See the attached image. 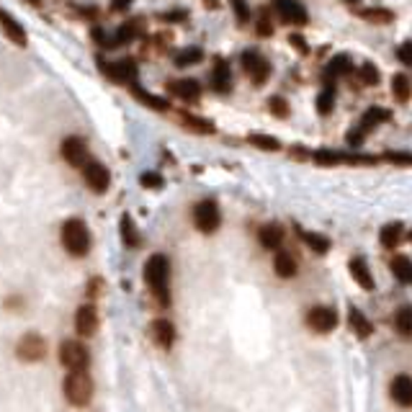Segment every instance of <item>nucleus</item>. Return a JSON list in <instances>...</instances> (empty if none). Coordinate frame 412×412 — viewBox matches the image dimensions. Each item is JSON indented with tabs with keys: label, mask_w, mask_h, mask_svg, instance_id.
<instances>
[{
	"label": "nucleus",
	"mask_w": 412,
	"mask_h": 412,
	"mask_svg": "<svg viewBox=\"0 0 412 412\" xmlns=\"http://www.w3.org/2000/svg\"><path fill=\"white\" fill-rule=\"evenodd\" d=\"M243 70L250 75V80L255 83V85H263L270 78V62L265 60V57H260L258 52H253V49H248V52L243 54Z\"/></svg>",
	"instance_id": "1a4fd4ad"
},
{
	"label": "nucleus",
	"mask_w": 412,
	"mask_h": 412,
	"mask_svg": "<svg viewBox=\"0 0 412 412\" xmlns=\"http://www.w3.org/2000/svg\"><path fill=\"white\" fill-rule=\"evenodd\" d=\"M111 6H114V11H127V8L132 6V0H114Z\"/></svg>",
	"instance_id": "09e8293b"
},
{
	"label": "nucleus",
	"mask_w": 412,
	"mask_h": 412,
	"mask_svg": "<svg viewBox=\"0 0 412 412\" xmlns=\"http://www.w3.org/2000/svg\"><path fill=\"white\" fill-rule=\"evenodd\" d=\"M119 230H122L124 245H129V248H139V245H142V237H139V232H137L134 219H132L129 214L122 216V222H119Z\"/></svg>",
	"instance_id": "b1692460"
},
{
	"label": "nucleus",
	"mask_w": 412,
	"mask_h": 412,
	"mask_svg": "<svg viewBox=\"0 0 412 412\" xmlns=\"http://www.w3.org/2000/svg\"><path fill=\"white\" fill-rule=\"evenodd\" d=\"M168 88L173 95L183 98V101H199L201 98V85L194 78H183V80H170Z\"/></svg>",
	"instance_id": "a211bd4d"
},
{
	"label": "nucleus",
	"mask_w": 412,
	"mask_h": 412,
	"mask_svg": "<svg viewBox=\"0 0 412 412\" xmlns=\"http://www.w3.org/2000/svg\"><path fill=\"white\" fill-rule=\"evenodd\" d=\"M348 319H351V327H353V332H356L359 338H369V335H374V324L369 322V317H364L356 307H351Z\"/></svg>",
	"instance_id": "393cba45"
},
{
	"label": "nucleus",
	"mask_w": 412,
	"mask_h": 412,
	"mask_svg": "<svg viewBox=\"0 0 412 412\" xmlns=\"http://www.w3.org/2000/svg\"><path fill=\"white\" fill-rule=\"evenodd\" d=\"M270 106V114L278 116V119H286L289 116V103H286V98H281V95H273L268 101Z\"/></svg>",
	"instance_id": "58836bf2"
},
{
	"label": "nucleus",
	"mask_w": 412,
	"mask_h": 412,
	"mask_svg": "<svg viewBox=\"0 0 412 412\" xmlns=\"http://www.w3.org/2000/svg\"><path fill=\"white\" fill-rule=\"evenodd\" d=\"M353 70V62L348 54H335L330 62H327V78H340V75H348Z\"/></svg>",
	"instance_id": "bb28decb"
},
{
	"label": "nucleus",
	"mask_w": 412,
	"mask_h": 412,
	"mask_svg": "<svg viewBox=\"0 0 412 412\" xmlns=\"http://www.w3.org/2000/svg\"><path fill=\"white\" fill-rule=\"evenodd\" d=\"M149 332H152V340H155L160 348H173V343H176V324L170 322V319H155L152 322V327H149Z\"/></svg>",
	"instance_id": "f3484780"
},
{
	"label": "nucleus",
	"mask_w": 412,
	"mask_h": 412,
	"mask_svg": "<svg viewBox=\"0 0 412 412\" xmlns=\"http://www.w3.org/2000/svg\"><path fill=\"white\" fill-rule=\"evenodd\" d=\"M392 273L397 276V281L402 284H412V260L405 255H397L392 260Z\"/></svg>",
	"instance_id": "c756f323"
},
{
	"label": "nucleus",
	"mask_w": 412,
	"mask_h": 412,
	"mask_svg": "<svg viewBox=\"0 0 412 412\" xmlns=\"http://www.w3.org/2000/svg\"><path fill=\"white\" fill-rule=\"evenodd\" d=\"M62 392L73 407H85L93 399V379L88 376V371H70V376H65Z\"/></svg>",
	"instance_id": "7ed1b4c3"
},
{
	"label": "nucleus",
	"mask_w": 412,
	"mask_h": 412,
	"mask_svg": "<svg viewBox=\"0 0 412 412\" xmlns=\"http://www.w3.org/2000/svg\"><path fill=\"white\" fill-rule=\"evenodd\" d=\"M0 28H3V34L14 41L16 47H26V28L16 21V16H11L3 8H0Z\"/></svg>",
	"instance_id": "dca6fc26"
},
{
	"label": "nucleus",
	"mask_w": 412,
	"mask_h": 412,
	"mask_svg": "<svg viewBox=\"0 0 412 412\" xmlns=\"http://www.w3.org/2000/svg\"><path fill=\"white\" fill-rule=\"evenodd\" d=\"M194 224H196V230L204 232V235H214L219 230V224H222V211L216 206V201L211 199H204L194 206Z\"/></svg>",
	"instance_id": "39448f33"
},
{
	"label": "nucleus",
	"mask_w": 412,
	"mask_h": 412,
	"mask_svg": "<svg viewBox=\"0 0 412 412\" xmlns=\"http://www.w3.org/2000/svg\"><path fill=\"white\" fill-rule=\"evenodd\" d=\"M248 142H250L253 147L263 149V152H278V149H281V142L270 134H250L248 137Z\"/></svg>",
	"instance_id": "72a5a7b5"
},
{
	"label": "nucleus",
	"mask_w": 412,
	"mask_h": 412,
	"mask_svg": "<svg viewBox=\"0 0 412 412\" xmlns=\"http://www.w3.org/2000/svg\"><path fill=\"white\" fill-rule=\"evenodd\" d=\"M289 41H291V47L297 49V52H302V54H307L310 52V44H307V39L302 34H291L289 36Z\"/></svg>",
	"instance_id": "a18cd8bd"
},
{
	"label": "nucleus",
	"mask_w": 412,
	"mask_h": 412,
	"mask_svg": "<svg viewBox=\"0 0 412 412\" xmlns=\"http://www.w3.org/2000/svg\"><path fill=\"white\" fill-rule=\"evenodd\" d=\"M392 93H394V98H397L399 103H407V101H410L412 85H410V80H407V78H405L402 73H397V75L392 78Z\"/></svg>",
	"instance_id": "473e14b6"
},
{
	"label": "nucleus",
	"mask_w": 412,
	"mask_h": 412,
	"mask_svg": "<svg viewBox=\"0 0 412 412\" xmlns=\"http://www.w3.org/2000/svg\"><path fill=\"white\" fill-rule=\"evenodd\" d=\"M338 322L340 317L332 307H312V310L307 312V324H310L315 332H330L338 327Z\"/></svg>",
	"instance_id": "9d476101"
},
{
	"label": "nucleus",
	"mask_w": 412,
	"mask_h": 412,
	"mask_svg": "<svg viewBox=\"0 0 412 412\" xmlns=\"http://www.w3.org/2000/svg\"><path fill=\"white\" fill-rule=\"evenodd\" d=\"M284 227L276 222H270V224H263L260 227V232H258V240H260V245L263 248H268V250H278L281 248V243H284Z\"/></svg>",
	"instance_id": "aec40b11"
},
{
	"label": "nucleus",
	"mask_w": 412,
	"mask_h": 412,
	"mask_svg": "<svg viewBox=\"0 0 412 412\" xmlns=\"http://www.w3.org/2000/svg\"><path fill=\"white\" fill-rule=\"evenodd\" d=\"M98 310H95V305H83L80 310H78V315H75V330H78V335L80 338H93L95 332H98Z\"/></svg>",
	"instance_id": "ddd939ff"
},
{
	"label": "nucleus",
	"mask_w": 412,
	"mask_h": 412,
	"mask_svg": "<svg viewBox=\"0 0 412 412\" xmlns=\"http://www.w3.org/2000/svg\"><path fill=\"white\" fill-rule=\"evenodd\" d=\"M384 160L397 162V165H412V155H410V152H386Z\"/></svg>",
	"instance_id": "37998d69"
},
{
	"label": "nucleus",
	"mask_w": 412,
	"mask_h": 412,
	"mask_svg": "<svg viewBox=\"0 0 412 412\" xmlns=\"http://www.w3.org/2000/svg\"><path fill=\"white\" fill-rule=\"evenodd\" d=\"M230 3L237 21H240V23H248V21H250V8H248V3H245V0H230Z\"/></svg>",
	"instance_id": "ea45409f"
},
{
	"label": "nucleus",
	"mask_w": 412,
	"mask_h": 412,
	"mask_svg": "<svg viewBox=\"0 0 412 412\" xmlns=\"http://www.w3.org/2000/svg\"><path fill=\"white\" fill-rule=\"evenodd\" d=\"M85 291H88V297L90 299H98V297H103V281L101 278H93L88 286H85Z\"/></svg>",
	"instance_id": "49530a36"
},
{
	"label": "nucleus",
	"mask_w": 412,
	"mask_h": 412,
	"mask_svg": "<svg viewBox=\"0 0 412 412\" xmlns=\"http://www.w3.org/2000/svg\"><path fill=\"white\" fill-rule=\"evenodd\" d=\"M28 3H31V6H36V3H39V0H28Z\"/></svg>",
	"instance_id": "8fccbe9b"
},
{
	"label": "nucleus",
	"mask_w": 412,
	"mask_h": 412,
	"mask_svg": "<svg viewBox=\"0 0 412 412\" xmlns=\"http://www.w3.org/2000/svg\"><path fill=\"white\" fill-rule=\"evenodd\" d=\"M359 75H361V83H364V85H371V88H374V85H379V80H381L374 62H364V65H361V70H359Z\"/></svg>",
	"instance_id": "4c0bfd02"
},
{
	"label": "nucleus",
	"mask_w": 412,
	"mask_h": 412,
	"mask_svg": "<svg viewBox=\"0 0 412 412\" xmlns=\"http://www.w3.org/2000/svg\"><path fill=\"white\" fill-rule=\"evenodd\" d=\"M98 65H101L103 75H108L114 83H124V85H132V83H137V65L132 60H119V62H111V65H106V62L98 57Z\"/></svg>",
	"instance_id": "9b49d317"
},
{
	"label": "nucleus",
	"mask_w": 412,
	"mask_h": 412,
	"mask_svg": "<svg viewBox=\"0 0 412 412\" xmlns=\"http://www.w3.org/2000/svg\"><path fill=\"white\" fill-rule=\"evenodd\" d=\"M361 19L371 21V23H389V21H394V14L386 8H366V11H361Z\"/></svg>",
	"instance_id": "e433bc0d"
},
{
	"label": "nucleus",
	"mask_w": 412,
	"mask_h": 412,
	"mask_svg": "<svg viewBox=\"0 0 412 412\" xmlns=\"http://www.w3.org/2000/svg\"><path fill=\"white\" fill-rule=\"evenodd\" d=\"M211 88H214L216 93H230L232 90V73H230V65L224 60L214 62V70H211Z\"/></svg>",
	"instance_id": "6ab92c4d"
},
{
	"label": "nucleus",
	"mask_w": 412,
	"mask_h": 412,
	"mask_svg": "<svg viewBox=\"0 0 412 412\" xmlns=\"http://www.w3.org/2000/svg\"><path fill=\"white\" fill-rule=\"evenodd\" d=\"M139 183H142L144 189H162V176L160 173H142V176H139Z\"/></svg>",
	"instance_id": "a19ab883"
},
{
	"label": "nucleus",
	"mask_w": 412,
	"mask_h": 412,
	"mask_svg": "<svg viewBox=\"0 0 412 412\" xmlns=\"http://www.w3.org/2000/svg\"><path fill=\"white\" fill-rule=\"evenodd\" d=\"M60 240H62V248H65L73 258L88 255L90 230H88V224L83 222V219H78V216H73V219H68V222L62 224Z\"/></svg>",
	"instance_id": "f03ea898"
},
{
	"label": "nucleus",
	"mask_w": 412,
	"mask_h": 412,
	"mask_svg": "<svg viewBox=\"0 0 412 412\" xmlns=\"http://www.w3.org/2000/svg\"><path fill=\"white\" fill-rule=\"evenodd\" d=\"M335 106V88H332V83H327L322 88V93L317 95V111L322 116H327Z\"/></svg>",
	"instance_id": "c9c22d12"
},
{
	"label": "nucleus",
	"mask_w": 412,
	"mask_h": 412,
	"mask_svg": "<svg viewBox=\"0 0 412 412\" xmlns=\"http://www.w3.org/2000/svg\"><path fill=\"white\" fill-rule=\"evenodd\" d=\"M258 34H260V36H270V34H273V23H270L268 14H263L260 19H258Z\"/></svg>",
	"instance_id": "c03bdc74"
},
{
	"label": "nucleus",
	"mask_w": 412,
	"mask_h": 412,
	"mask_svg": "<svg viewBox=\"0 0 412 412\" xmlns=\"http://www.w3.org/2000/svg\"><path fill=\"white\" fill-rule=\"evenodd\" d=\"M139 34H142V19L129 21V23H124V26L116 31L114 44H129V41H134Z\"/></svg>",
	"instance_id": "a878e982"
},
{
	"label": "nucleus",
	"mask_w": 412,
	"mask_h": 412,
	"mask_svg": "<svg viewBox=\"0 0 412 412\" xmlns=\"http://www.w3.org/2000/svg\"><path fill=\"white\" fill-rule=\"evenodd\" d=\"M16 356L26 364H36L47 356V340L41 338L39 332H26L23 338L16 343Z\"/></svg>",
	"instance_id": "423d86ee"
},
{
	"label": "nucleus",
	"mask_w": 412,
	"mask_h": 412,
	"mask_svg": "<svg viewBox=\"0 0 412 412\" xmlns=\"http://www.w3.org/2000/svg\"><path fill=\"white\" fill-rule=\"evenodd\" d=\"M129 88H132V93H134V98H137V101H142L144 106L155 108V111H168V108H170V103L165 101V98H160V95L147 93V90H144V88H139L137 83H132Z\"/></svg>",
	"instance_id": "5701e85b"
},
{
	"label": "nucleus",
	"mask_w": 412,
	"mask_h": 412,
	"mask_svg": "<svg viewBox=\"0 0 412 412\" xmlns=\"http://www.w3.org/2000/svg\"><path fill=\"white\" fill-rule=\"evenodd\" d=\"M144 281H147V286L152 289L157 302H160L162 307H168L170 305V289H168L170 260L162 255V253L149 255V260L144 263Z\"/></svg>",
	"instance_id": "f257e3e1"
},
{
	"label": "nucleus",
	"mask_w": 412,
	"mask_h": 412,
	"mask_svg": "<svg viewBox=\"0 0 412 412\" xmlns=\"http://www.w3.org/2000/svg\"><path fill=\"white\" fill-rule=\"evenodd\" d=\"M83 178H85V183H88L95 194H103V191L111 186V173H108V168L101 165V162H88V165L83 168Z\"/></svg>",
	"instance_id": "4468645a"
},
{
	"label": "nucleus",
	"mask_w": 412,
	"mask_h": 412,
	"mask_svg": "<svg viewBox=\"0 0 412 412\" xmlns=\"http://www.w3.org/2000/svg\"><path fill=\"white\" fill-rule=\"evenodd\" d=\"M60 364L68 371H85L90 366V353L80 340H62L60 343Z\"/></svg>",
	"instance_id": "20e7f679"
},
{
	"label": "nucleus",
	"mask_w": 412,
	"mask_h": 412,
	"mask_svg": "<svg viewBox=\"0 0 412 412\" xmlns=\"http://www.w3.org/2000/svg\"><path fill=\"white\" fill-rule=\"evenodd\" d=\"M181 122L186 129L191 132H199V134H214V124L206 122V119H199V116H191V114H181Z\"/></svg>",
	"instance_id": "7c9ffc66"
},
{
	"label": "nucleus",
	"mask_w": 412,
	"mask_h": 412,
	"mask_svg": "<svg viewBox=\"0 0 412 412\" xmlns=\"http://www.w3.org/2000/svg\"><path fill=\"white\" fill-rule=\"evenodd\" d=\"M299 237H302V240L310 245L312 250L319 253V255L330 250V240H327L324 235H317V232H310V230H299Z\"/></svg>",
	"instance_id": "c85d7f7f"
},
{
	"label": "nucleus",
	"mask_w": 412,
	"mask_h": 412,
	"mask_svg": "<svg viewBox=\"0 0 412 412\" xmlns=\"http://www.w3.org/2000/svg\"><path fill=\"white\" fill-rule=\"evenodd\" d=\"M162 19L165 21H181V19H186V11H173V14H165Z\"/></svg>",
	"instance_id": "de8ad7c7"
},
{
	"label": "nucleus",
	"mask_w": 412,
	"mask_h": 412,
	"mask_svg": "<svg viewBox=\"0 0 412 412\" xmlns=\"http://www.w3.org/2000/svg\"><path fill=\"white\" fill-rule=\"evenodd\" d=\"M62 157L73 165V168H85L88 165V144L83 137H68L62 139Z\"/></svg>",
	"instance_id": "f8f14e48"
},
{
	"label": "nucleus",
	"mask_w": 412,
	"mask_h": 412,
	"mask_svg": "<svg viewBox=\"0 0 412 412\" xmlns=\"http://www.w3.org/2000/svg\"><path fill=\"white\" fill-rule=\"evenodd\" d=\"M297 258L291 255V253H276V258H273V270H276V276L281 278H294L297 276Z\"/></svg>",
	"instance_id": "4be33fe9"
},
{
	"label": "nucleus",
	"mask_w": 412,
	"mask_h": 412,
	"mask_svg": "<svg viewBox=\"0 0 412 412\" xmlns=\"http://www.w3.org/2000/svg\"><path fill=\"white\" fill-rule=\"evenodd\" d=\"M389 397H392L394 405L412 407V376H407V374L394 376L392 384H389Z\"/></svg>",
	"instance_id": "2eb2a0df"
},
{
	"label": "nucleus",
	"mask_w": 412,
	"mask_h": 412,
	"mask_svg": "<svg viewBox=\"0 0 412 412\" xmlns=\"http://www.w3.org/2000/svg\"><path fill=\"white\" fill-rule=\"evenodd\" d=\"M386 119H389V111H384V108H379V106H371L364 116H361L359 127H356V129L351 132V134H348V142H351L353 147H359V144L364 142V137L369 134V132H371L374 127L384 124Z\"/></svg>",
	"instance_id": "0eeeda50"
},
{
	"label": "nucleus",
	"mask_w": 412,
	"mask_h": 412,
	"mask_svg": "<svg viewBox=\"0 0 412 412\" xmlns=\"http://www.w3.org/2000/svg\"><path fill=\"white\" fill-rule=\"evenodd\" d=\"M394 330L402 338H412V307H399L394 315Z\"/></svg>",
	"instance_id": "cd10ccee"
},
{
	"label": "nucleus",
	"mask_w": 412,
	"mask_h": 412,
	"mask_svg": "<svg viewBox=\"0 0 412 412\" xmlns=\"http://www.w3.org/2000/svg\"><path fill=\"white\" fill-rule=\"evenodd\" d=\"M397 60L402 65H412V39L410 41H402L397 49Z\"/></svg>",
	"instance_id": "79ce46f5"
},
{
	"label": "nucleus",
	"mask_w": 412,
	"mask_h": 412,
	"mask_svg": "<svg viewBox=\"0 0 412 412\" xmlns=\"http://www.w3.org/2000/svg\"><path fill=\"white\" fill-rule=\"evenodd\" d=\"M204 60V49L201 47H186L176 54V65L178 68H191V65H199Z\"/></svg>",
	"instance_id": "2f4dec72"
},
{
	"label": "nucleus",
	"mask_w": 412,
	"mask_h": 412,
	"mask_svg": "<svg viewBox=\"0 0 412 412\" xmlns=\"http://www.w3.org/2000/svg\"><path fill=\"white\" fill-rule=\"evenodd\" d=\"M348 268H351L353 281H356V284H359L361 289H366V291L374 289V276H371V270H369V265H366L364 258H353Z\"/></svg>",
	"instance_id": "412c9836"
},
{
	"label": "nucleus",
	"mask_w": 412,
	"mask_h": 412,
	"mask_svg": "<svg viewBox=\"0 0 412 412\" xmlns=\"http://www.w3.org/2000/svg\"><path fill=\"white\" fill-rule=\"evenodd\" d=\"M402 235H405L402 224H386L384 230H381V245H384V248H397Z\"/></svg>",
	"instance_id": "f704fd0d"
},
{
	"label": "nucleus",
	"mask_w": 412,
	"mask_h": 412,
	"mask_svg": "<svg viewBox=\"0 0 412 412\" xmlns=\"http://www.w3.org/2000/svg\"><path fill=\"white\" fill-rule=\"evenodd\" d=\"M273 14L278 16L281 23H289V26H305L310 19L307 8L299 0H273Z\"/></svg>",
	"instance_id": "6e6552de"
}]
</instances>
